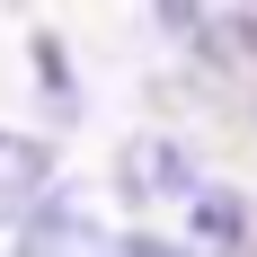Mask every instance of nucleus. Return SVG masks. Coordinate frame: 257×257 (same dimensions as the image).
I'll return each instance as SVG.
<instances>
[{"label":"nucleus","instance_id":"obj_1","mask_svg":"<svg viewBox=\"0 0 257 257\" xmlns=\"http://www.w3.org/2000/svg\"><path fill=\"white\" fill-rule=\"evenodd\" d=\"M45 195H53V142H45V133L0 124V231H9V222H27Z\"/></svg>","mask_w":257,"mask_h":257},{"label":"nucleus","instance_id":"obj_2","mask_svg":"<svg viewBox=\"0 0 257 257\" xmlns=\"http://www.w3.org/2000/svg\"><path fill=\"white\" fill-rule=\"evenodd\" d=\"M98 213L89 195H45V204L18 222V257H98Z\"/></svg>","mask_w":257,"mask_h":257},{"label":"nucleus","instance_id":"obj_3","mask_svg":"<svg viewBox=\"0 0 257 257\" xmlns=\"http://www.w3.org/2000/svg\"><path fill=\"white\" fill-rule=\"evenodd\" d=\"M124 195H186L178 142H133V151H124Z\"/></svg>","mask_w":257,"mask_h":257},{"label":"nucleus","instance_id":"obj_4","mask_svg":"<svg viewBox=\"0 0 257 257\" xmlns=\"http://www.w3.org/2000/svg\"><path fill=\"white\" fill-rule=\"evenodd\" d=\"M195 222H204V248L213 257L239 248V195H195Z\"/></svg>","mask_w":257,"mask_h":257},{"label":"nucleus","instance_id":"obj_5","mask_svg":"<svg viewBox=\"0 0 257 257\" xmlns=\"http://www.w3.org/2000/svg\"><path fill=\"white\" fill-rule=\"evenodd\" d=\"M98 257H186V248H178V239H106Z\"/></svg>","mask_w":257,"mask_h":257}]
</instances>
